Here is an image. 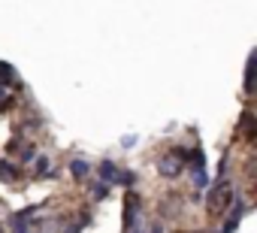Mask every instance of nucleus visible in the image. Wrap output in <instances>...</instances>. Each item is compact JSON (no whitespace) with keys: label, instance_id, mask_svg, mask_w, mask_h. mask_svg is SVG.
I'll list each match as a JSON object with an SVG mask.
<instances>
[{"label":"nucleus","instance_id":"nucleus-9","mask_svg":"<svg viewBox=\"0 0 257 233\" xmlns=\"http://www.w3.org/2000/svg\"><path fill=\"white\" fill-rule=\"evenodd\" d=\"M10 103V91H0V109H4Z\"/></svg>","mask_w":257,"mask_h":233},{"label":"nucleus","instance_id":"nucleus-3","mask_svg":"<svg viewBox=\"0 0 257 233\" xmlns=\"http://www.w3.org/2000/svg\"><path fill=\"white\" fill-rule=\"evenodd\" d=\"M70 173H73L76 179H88L91 167H88V161H73V164H70Z\"/></svg>","mask_w":257,"mask_h":233},{"label":"nucleus","instance_id":"nucleus-6","mask_svg":"<svg viewBox=\"0 0 257 233\" xmlns=\"http://www.w3.org/2000/svg\"><path fill=\"white\" fill-rule=\"evenodd\" d=\"M91 194H94L97 200H103V197H106V185H97V182H94V185H91Z\"/></svg>","mask_w":257,"mask_h":233},{"label":"nucleus","instance_id":"nucleus-5","mask_svg":"<svg viewBox=\"0 0 257 233\" xmlns=\"http://www.w3.org/2000/svg\"><path fill=\"white\" fill-rule=\"evenodd\" d=\"M242 131H245L248 137H254V128H251V112H245V115H242Z\"/></svg>","mask_w":257,"mask_h":233},{"label":"nucleus","instance_id":"nucleus-10","mask_svg":"<svg viewBox=\"0 0 257 233\" xmlns=\"http://www.w3.org/2000/svg\"><path fill=\"white\" fill-rule=\"evenodd\" d=\"M152 233H164V224H152Z\"/></svg>","mask_w":257,"mask_h":233},{"label":"nucleus","instance_id":"nucleus-4","mask_svg":"<svg viewBox=\"0 0 257 233\" xmlns=\"http://www.w3.org/2000/svg\"><path fill=\"white\" fill-rule=\"evenodd\" d=\"M251 73H254V55L248 58V67H245V91L251 94Z\"/></svg>","mask_w":257,"mask_h":233},{"label":"nucleus","instance_id":"nucleus-8","mask_svg":"<svg viewBox=\"0 0 257 233\" xmlns=\"http://www.w3.org/2000/svg\"><path fill=\"white\" fill-rule=\"evenodd\" d=\"M37 173H49V158H40L37 161Z\"/></svg>","mask_w":257,"mask_h":233},{"label":"nucleus","instance_id":"nucleus-2","mask_svg":"<svg viewBox=\"0 0 257 233\" xmlns=\"http://www.w3.org/2000/svg\"><path fill=\"white\" fill-rule=\"evenodd\" d=\"M118 176H121V170H118L112 161H103V164H100V179H103L106 185H118Z\"/></svg>","mask_w":257,"mask_h":233},{"label":"nucleus","instance_id":"nucleus-11","mask_svg":"<svg viewBox=\"0 0 257 233\" xmlns=\"http://www.w3.org/2000/svg\"><path fill=\"white\" fill-rule=\"evenodd\" d=\"M0 233H4V230H0Z\"/></svg>","mask_w":257,"mask_h":233},{"label":"nucleus","instance_id":"nucleus-1","mask_svg":"<svg viewBox=\"0 0 257 233\" xmlns=\"http://www.w3.org/2000/svg\"><path fill=\"white\" fill-rule=\"evenodd\" d=\"M158 170H161V176H167V179H176V176H179V170H182V161L176 158V152H170L167 158H161Z\"/></svg>","mask_w":257,"mask_h":233},{"label":"nucleus","instance_id":"nucleus-7","mask_svg":"<svg viewBox=\"0 0 257 233\" xmlns=\"http://www.w3.org/2000/svg\"><path fill=\"white\" fill-rule=\"evenodd\" d=\"M10 173H13L10 161H0V179H10Z\"/></svg>","mask_w":257,"mask_h":233}]
</instances>
